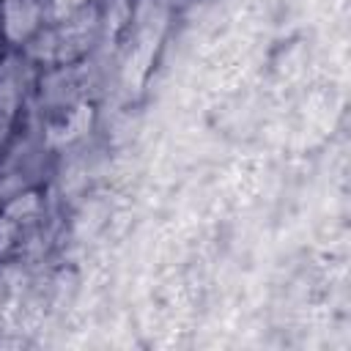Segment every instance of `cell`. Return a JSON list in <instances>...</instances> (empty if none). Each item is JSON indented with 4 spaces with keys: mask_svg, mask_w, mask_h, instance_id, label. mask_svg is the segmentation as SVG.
<instances>
[{
    "mask_svg": "<svg viewBox=\"0 0 351 351\" xmlns=\"http://www.w3.org/2000/svg\"><path fill=\"white\" fill-rule=\"evenodd\" d=\"M36 25V8L22 0L5 3V30L11 38H25Z\"/></svg>",
    "mask_w": 351,
    "mask_h": 351,
    "instance_id": "cell-1",
    "label": "cell"
},
{
    "mask_svg": "<svg viewBox=\"0 0 351 351\" xmlns=\"http://www.w3.org/2000/svg\"><path fill=\"white\" fill-rule=\"evenodd\" d=\"M55 3H58L60 8H74V5H80L82 0H55Z\"/></svg>",
    "mask_w": 351,
    "mask_h": 351,
    "instance_id": "cell-2",
    "label": "cell"
}]
</instances>
